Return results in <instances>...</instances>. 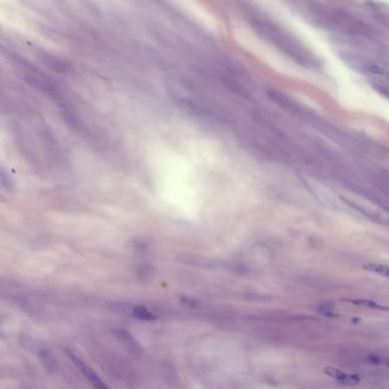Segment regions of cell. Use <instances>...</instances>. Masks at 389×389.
<instances>
[{"instance_id":"cell-1","label":"cell","mask_w":389,"mask_h":389,"mask_svg":"<svg viewBox=\"0 0 389 389\" xmlns=\"http://www.w3.org/2000/svg\"><path fill=\"white\" fill-rule=\"evenodd\" d=\"M252 26L261 38L273 44L290 59L301 64L305 62V54L302 47L290 34L281 27L272 21L263 19L253 20Z\"/></svg>"},{"instance_id":"cell-2","label":"cell","mask_w":389,"mask_h":389,"mask_svg":"<svg viewBox=\"0 0 389 389\" xmlns=\"http://www.w3.org/2000/svg\"><path fill=\"white\" fill-rule=\"evenodd\" d=\"M110 310L116 313L135 318L144 322H152L157 316L143 306L132 305L129 304H113L110 305Z\"/></svg>"},{"instance_id":"cell-3","label":"cell","mask_w":389,"mask_h":389,"mask_svg":"<svg viewBox=\"0 0 389 389\" xmlns=\"http://www.w3.org/2000/svg\"><path fill=\"white\" fill-rule=\"evenodd\" d=\"M66 354L68 357L71 360L72 363L75 364V367L80 370L81 373L85 376L86 379L90 382V383L93 385L95 389H110L106 385V384L100 379L99 376H97L93 370L84 362L81 361L78 356L74 354L72 351L66 350Z\"/></svg>"},{"instance_id":"cell-4","label":"cell","mask_w":389,"mask_h":389,"mask_svg":"<svg viewBox=\"0 0 389 389\" xmlns=\"http://www.w3.org/2000/svg\"><path fill=\"white\" fill-rule=\"evenodd\" d=\"M324 373L329 377L338 381L341 385L346 386H353L358 385L361 382V378L358 374H347L344 372L334 367H327L324 369Z\"/></svg>"},{"instance_id":"cell-5","label":"cell","mask_w":389,"mask_h":389,"mask_svg":"<svg viewBox=\"0 0 389 389\" xmlns=\"http://www.w3.org/2000/svg\"><path fill=\"white\" fill-rule=\"evenodd\" d=\"M113 333L114 336L119 339L127 348H129L131 352L134 353H141V346L129 331L126 329H115Z\"/></svg>"},{"instance_id":"cell-6","label":"cell","mask_w":389,"mask_h":389,"mask_svg":"<svg viewBox=\"0 0 389 389\" xmlns=\"http://www.w3.org/2000/svg\"><path fill=\"white\" fill-rule=\"evenodd\" d=\"M346 301H347V302L349 303H351V304H354V305L361 306V307L375 309V310H382V311L389 312V307H385V306L380 305V304H377V303L375 302V301H370V300H346Z\"/></svg>"},{"instance_id":"cell-7","label":"cell","mask_w":389,"mask_h":389,"mask_svg":"<svg viewBox=\"0 0 389 389\" xmlns=\"http://www.w3.org/2000/svg\"><path fill=\"white\" fill-rule=\"evenodd\" d=\"M368 272L389 278V265L379 263H368L363 266Z\"/></svg>"},{"instance_id":"cell-8","label":"cell","mask_w":389,"mask_h":389,"mask_svg":"<svg viewBox=\"0 0 389 389\" xmlns=\"http://www.w3.org/2000/svg\"><path fill=\"white\" fill-rule=\"evenodd\" d=\"M367 360L369 364H373V365H389L388 358L382 357V356H378V355H368Z\"/></svg>"},{"instance_id":"cell-9","label":"cell","mask_w":389,"mask_h":389,"mask_svg":"<svg viewBox=\"0 0 389 389\" xmlns=\"http://www.w3.org/2000/svg\"><path fill=\"white\" fill-rule=\"evenodd\" d=\"M368 70L372 73L376 74V75H385L386 73L385 69L379 66H369Z\"/></svg>"},{"instance_id":"cell-10","label":"cell","mask_w":389,"mask_h":389,"mask_svg":"<svg viewBox=\"0 0 389 389\" xmlns=\"http://www.w3.org/2000/svg\"><path fill=\"white\" fill-rule=\"evenodd\" d=\"M381 173H382V176H383L384 178H385L386 181L389 183V171H387V170H382Z\"/></svg>"}]
</instances>
